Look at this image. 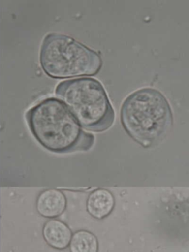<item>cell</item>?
<instances>
[{
	"mask_svg": "<svg viewBox=\"0 0 189 252\" xmlns=\"http://www.w3.org/2000/svg\"><path fill=\"white\" fill-rule=\"evenodd\" d=\"M66 207V197L62 191L56 189L42 191L37 198V211L45 218H56L64 212Z\"/></svg>",
	"mask_w": 189,
	"mask_h": 252,
	"instance_id": "obj_5",
	"label": "cell"
},
{
	"mask_svg": "<svg viewBox=\"0 0 189 252\" xmlns=\"http://www.w3.org/2000/svg\"><path fill=\"white\" fill-rule=\"evenodd\" d=\"M25 118L34 138L49 151H86L94 144V135L84 130L66 104L59 98L41 100L27 111Z\"/></svg>",
	"mask_w": 189,
	"mask_h": 252,
	"instance_id": "obj_1",
	"label": "cell"
},
{
	"mask_svg": "<svg viewBox=\"0 0 189 252\" xmlns=\"http://www.w3.org/2000/svg\"><path fill=\"white\" fill-rule=\"evenodd\" d=\"M115 199L110 191L98 189L91 193L87 199V208L89 213L97 219H103L113 210Z\"/></svg>",
	"mask_w": 189,
	"mask_h": 252,
	"instance_id": "obj_7",
	"label": "cell"
},
{
	"mask_svg": "<svg viewBox=\"0 0 189 252\" xmlns=\"http://www.w3.org/2000/svg\"><path fill=\"white\" fill-rule=\"evenodd\" d=\"M121 122L126 133L143 147L160 142L172 127L173 114L167 98L155 88L130 94L123 103Z\"/></svg>",
	"mask_w": 189,
	"mask_h": 252,
	"instance_id": "obj_2",
	"label": "cell"
},
{
	"mask_svg": "<svg viewBox=\"0 0 189 252\" xmlns=\"http://www.w3.org/2000/svg\"><path fill=\"white\" fill-rule=\"evenodd\" d=\"M43 237L47 244L56 249H64L69 246L72 231L66 224L59 220L51 219L44 224Z\"/></svg>",
	"mask_w": 189,
	"mask_h": 252,
	"instance_id": "obj_6",
	"label": "cell"
},
{
	"mask_svg": "<svg viewBox=\"0 0 189 252\" xmlns=\"http://www.w3.org/2000/svg\"><path fill=\"white\" fill-rule=\"evenodd\" d=\"M39 60L44 73L53 79L95 76L103 65L98 53L67 35L57 33L44 38Z\"/></svg>",
	"mask_w": 189,
	"mask_h": 252,
	"instance_id": "obj_4",
	"label": "cell"
},
{
	"mask_svg": "<svg viewBox=\"0 0 189 252\" xmlns=\"http://www.w3.org/2000/svg\"><path fill=\"white\" fill-rule=\"evenodd\" d=\"M69 249L71 252H97L98 243L94 234L85 230H80L72 234Z\"/></svg>",
	"mask_w": 189,
	"mask_h": 252,
	"instance_id": "obj_8",
	"label": "cell"
},
{
	"mask_svg": "<svg viewBox=\"0 0 189 252\" xmlns=\"http://www.w3.org/2000/svg\"><path fill=\"white\" fill-rule=\"evenodd\" d=\"M55 94L84 129L104 132L114 123L115 112L97 79L81 77L63 81L56 86Z\"/></svg>",
	"mask_w": 189,
	"mask_h": 252,
	"instance_id": "obj_3",
	"label": "cell"
}]
</instances>
